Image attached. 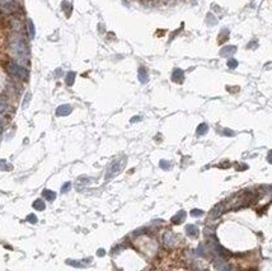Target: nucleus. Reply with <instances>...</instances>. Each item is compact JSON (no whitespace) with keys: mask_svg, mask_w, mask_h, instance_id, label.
Here are the masks:
<instances>
[{"mask_svg":"<svg viewBox=\"0 0 272 271\" xmlns=\"http://www.w3.org/2000/svg\"><path fill=\"white\" fill-rule=\"evenodd\" d=\"M10 48L13 55L16 56V61L23 66H27L30 62V50L28 45L20 32H14L10 37Z\"/></svg>","mask_w":272,"mask_h":271,"instance_id":"nucleus-1","label":"nucleus"},{"mask_svg":"<svg viewBox=\"0 0 272 271\" xmlns=\"http://www.w3.org/2000/svg\"><path fill=\"white\" fill-rule=\"evenodd\" d=\"M8 69H9V73L12 75H14L16 78H19V79H24V80L28 79V70L23 65L18 64L17 61L10 62L9 66H8Z\"/></svg>","mask_w":272,"mask_h":271,"instance_id":"nucleus-2","label":"nucleus"},{"mask_svg":"<svg viewBox=\"0 0 272 271\" xmlns=\"http://www.w3.org/2000/svg\"><path fill=\"white\" fill-rule=\"evenodd\" d=\"M125 159H116V160H113L111 164L108 166V169H107V174H106V180H110L111 177H113V176H116L117 173H120L121 172V169L124 168V166H125Z\"/></svg>","mask_w":272,"mask_h":271,"instance_id":"nucleus-3","label":"nucleus"},{"mask_svg":"<svg viewBox=\"0 0 272 271\" xmlns=\"http://www.w3.org/2000/svg\"><path fill=\"white\" fill-rule=\"evenodd\" d=\"M0 8H2V10L4 12V13H14V12H17L18 10V4L16 3V0H12V2H9V3H6V4H3L2 6H0Z\"/></svg>","mask_w":272,"mask_h":271,"instance_id":"nucleus-4","label":"nucleus"},{"mask_svg":"<svg viewBox=\"0 0 272 271\" xmlns=\"http://www.w3.org/2000/svg\"><path fill=\"white\" fill-rule=\"evenodd\" d=\"M235 51H237V47L235 46H225L220 50V56H223V58H230L233 54H235Z\"/></svg>","mask_w":272,"mask_h":271,"instance_id":"nucleus-5","label":"nucleus"},{"mask_svg":"<svg viewBox=\"0 0 272 271\" xmlns=\"http://www.w3.org/2000/svg\"><path fill=\"white\" fill-rule=\"evenodd\" d=\"M184 79V73L181 69H174L173 73H172V80L176 83H182Z\"/></svg>","mask_w":272,"mask_h":271,"instance_id":"nucleus-6","label":"nucleus"},{"mask_svg":"<svg viewBox=\"0 0 272 271\" xmlns=\"http://www.w3.org/2000/svg\"><path fill=\"white\" fill-rule=\"evenodd\" d=\"M70 112H71V106H69V104H62L60 107H57L56 115L57 116H68V115H70Z\"/></svg>","mask_w":272,"mask_h":271,"instance_id":"nucleus-7","label":"nucleus"},{"mask_svg":"<svg viewBox=\"0 0 272 271\" xmlns=\"http://www.w3.org/2000/svg\"><path fill=\"white\" fill-rule=\"evenodd\" d=\"M163 242H164V245H166L167 247H172L174 245V234L172 232H167L166 234H164V237H163Z\"/></svg>","mask_w":272,"mask_h":271,"instance_id":"nucleus-8","label":"nucleus"},{"mask_svg":"<svg viewBox=\"0 0 272 271\" xmlns=\"http://www.w3.org/2000/svg\"><path fill=\"white\" fill-rule=\"evenodd\" d=\"M138 76H139V80H140V83L145 84V83L148 82V79H149L146 69H145V68H139V73H138Z\"/></svg>","mask_w":272,"mask_h":271,"instance_id":"nucleus-9","label":"nucleus"},{"mask_svg":"<svg viewBox=\"0 0 272 271\" xmlns=\"http://www.w3.org/2000/svg\"><path fill=\"white\" fill-rule=\"evenodd\" d=\"M42 196H44L46 200H48V201H52V200H55V199H56V194L54 191H51V190H44Z\"/></svg>","mask_w":272,"mask_h":271,"instance_id":"nucleus-10","label":"nucleus"},{"mask_svg":"<svg viewBox=\"0 0 272 271\" xmlns=\"http://www.w3.org/2000/svg\"><path fill=\"white\" fill-rule=\"evenodd\" d=\"M184 218H186V213H184L183 210H181L180 213H177V215H174L173 218H172V222L176 223V224H178V223L183 222V219H184Z\"/></svg>","mask_w":272,"mask_h":271,"instance_id":"nucleus-11","label":"nucleus"},{"mask_svg":"<svg viewBox=\"0 0 272 271\" xmlns=\"http://www.w3.org/2000/svg\"><path fill=\"white\" fill-rule=\"evenodd\" d=\"M45 208H46V204L44 200H36L33 202V209L36 210H45Z\"/></svg>","mask_w":272,"mask_h":271,"instance_id":"nucleus-12","label":"nucleus"},{"mask_svg":"<svg viewBox=\"0 0 272 271\" xmlns=\"http://www.w3.org/2000/svg\"><path fill=\"white\" fill-rule=\"evenodd\" d=\"M186 231L190 237H196L197 236V228L195 225H187L186 227Z\"/></svg>","mask_w":272,"mask_h":271,"instance_id":"nucleus-13","label":"nucleus"},{"mask_svg":"<svg viewBox=\"0 0 272 271\" xmlns=\"http://www.w3.org/2000/svg\"><path fill=\"white\" fill-rule=\"evenodd\" d=\"M6 108H8V101L5 98H2L0 99V116L6 111Z\"/></svg>","mask_w":272,"mask_h":271,"instance_id":"nucleus-14","label":"nucleus"},{"mask_svg":"<svg viewBox=\"0 0 272 271\" xmlns=\"http://www.w3.org/2000/svg\"><path fill=\"white\" fill-rule=\"evenodd\" d=\"M28 31H30V37L31 40L34 38V34H36V31H34V26H33V22L31 19H28Z\"/></svg>","mask_w":272,"mask_h":271,"instance_id":"nucleus-15","label":"nucleus"},{"mask_svg":"<svg viewBox=\"0 0 272 271\" xmlns=\"http://www.w3.org/2000/svg\"><path fill=\"white\" fill-rule=\"evenodd\" d=\"M207 130H209V127H207L206 124L198 125V127H197V135H205L207 132Z\"/></svg>","mask_w":272,"mask_h":271,"instance_id":"nucleus-16","label":"nucleus"},{"mask_svg":"<svg viewBox=\"0 0 272 271\" xmlns=\"http://www.w3.org/2000/svg\"><path fill=\"white\" fill-rule=\"evenodd\" d=\"M74 79H75V73L74 71H70L66 75V84L68 85H73L74 84Z\"/></svg>","mask_w":272,"mask_h":271,"instance_id":"nucleus-17","label":"nucleus"},{"mask_svg":"<svg viewBox=\"0 0 272 271\" xmlns=\"http://www.w3.org/2000/svg\"><path fill=\"white\" fill-rule=\"evenodd\" d=\"M62 10L65 12L66 17H69V16H70V10H71V5H70L68 2H64V3H62Z\"/></svg>","mask_w":272,"mask_h":271,"instance_id":"nucleus-18","label":"nucleus"},{"mask_svg":"<svg viewBox=\"0 0 272 271\" xmlns=\"http://www.w3.org/2000/svg\"><path fill=\"white\" fill-rule=\"evenodd\" d=\"M207 23H209L210 26H215L216 23H218V20H216V18L212 16L211 13H209L207 14Z\"/></svg>","mask_w":272,"mask_h":271,"instance_id":"nucleus-19","label":"nucleus"},{"mask_svg":"<svg viewBox=\"0 0 272 271\" xmlns=\"http://www.w3.org/2000/svg\"><path fill=\"white\" fill-rule=\"evenodd\" d=\"M228 66L230 68V69H235L238 66V61L235 60V59H229L228 60Z\"/></svg>","mask_w":272,"mask_h":271,"instance_id":"nucleus-20","label":"nucleus"},{"mask_svg":"<svg viewBox=\"0 0 272 271\" xmlns=\"http://www.w3.org/2000/svg\"><path fill=\"white\" fill-rule=\"evenodd\" d=\"M228 34H229V31H228V30H224L223 32H221V34L219 36V41H220V42H224V41H226V38H228Z\"/></svg>","mask_w":272,"mask_h":271,"instance_id":"nucleus-21","label":"nucleus"},{"mask_svg":"<svg viewBox=\"0 0 272 271\" xmlns=\"http://www.w3.org/2000/svg\"><path fill=\"white\" fill-rule=\"evenodd\" d=\"M0 169H3V171H9V169H10V166H9L4 159H2V160H0Z\"/></svg>","mask_w":272,"mask_h":271,"instance_id":"nucleus-22","label":"nucleus"},{"mask_svg":"<svg viewBox=\"0 0 272 271\" xmlns=\"http://www.w3.org/2000/svg\"><path fill=\"white\" fill-rule=\"evenodd\" d=\"M68 263H69V265H71V266H74V267H84V263H82V262H75L73 260H69Z\"/></svg>","mask_w":272,"mask_h":271,"instance_id":"nucleus-23","label":"nucleus"},{"mask_svg":"<svg viewBox=\"0 0 272 271\" xmlns=\"http://www.w3.org/2000/svg\"><path fill=\"white\" fill-rule=\"evenodd\" d=\"M160 167L163 168V169H169L170 168V163L169 162H167V160H160Z\"/></svg>","mask_w":272,"mask_h":271,"instance_id":"nucleus-24","label":"nucleus"},{"mask_svg":"<svg viewBox=\"0 0 272 271\" xmlns=\"http://www.w3.org/2000/svg\"><path fill=\"white\" fill-rule=\"evenodd\" d=\"M202 214H204V211L202 210H198V209H195V210L191 211V215L192 216H201Z\"/></svg>","mask_w":272,"mask_h":271,"instance_id":"nucleus-25","label":"nucleus"},{"mask_svg":"<svg viewBox=\"0 0 272 271\" xmlns=\"http://www.w3.org/2000/svg\"><path fill=\"white\" fill-rule=\"evenodd\" d=\"M27 220H28L30 223H36V222H37V216H36L34 214H31V215H28V216H27Z\"/></svg>","mask_w":272,"mask_h":271,"instance_id":"nucleus-26","label":"nucleus"},{"mask_svg":"<svg viewBox=\"0 0 272 271\" xmlns=\"http://www.w3.org/2000/svg\"><path fill=\"white\" fill-rule=\"evenodd\" d=\"M70 187H71V183H70V182H66V183H65V185H64V186H62V188H61V192H66V191H68V190H69Z\"/></svg>","mask_w":272,"mask_h":271,"instance_id":"nucleus-27","label":"nucleus"},{"mask_svg":"<svg viewBox=\"0 0 272 271\" xmlns=\"http://www.w3.org/2000/svg\"><path fill=\"white\" fill-rule=\"evenodd\" d=\"M197 253H198L200 256H202V257H205L206 253L204 252V246H200V247H198V252H197Z\"/></svg>","mask_w":272,"mask_h":271,"instance_id":"nucleus-28","label":"nucleus"},{"mask_svg":"<svg viewBox=\"0 0 272 271\" xmlns=\"http://www.w3.org/2000/svg\"><path fill=\"white\" fill-rule=\"evenodd\" d=\"M31 99V93H27V96H26V101L23 102V107H26L27 106V103H28V101Z\"/></svg>","mask_w":272,"mask_h":271,"instance_id":"nucleus-29","label":"nucleus"},{"mask_svg":"<svg viewBox=\"0 0 272 271\" xmlns=\"http://www.w3.org/2000/svg\"><path fill=\"white\" fill-rule=\"evenodd\" d=\"M80 182H82L80 180H79V181H78V182H76V187H78V188H79V187H80ZM89 182H90V181H85V182H83V185H87V183H89Z\"/></svg>","mask_w":272,"mask_h":271,"instance_id":"nucleus-30","label":"nucleus"},{"mask_svg":"<svg viewBox=\"0 0 272 271\" xmlns=\"http://www.w3.org/2000/svg\"><path fill=\"white\" fill-rule=\"evenodd\" d=\"M267 159H268V162H270V163H272V150L268 153V155H267Z\"/></svg>","mask_w":272,"mask_h":271,"instance_id":"nucleus-31","label":"nucleus"},{"mask_svg":"<svg viewBox=\"0 0 272 271\" xmlns=\"http://www.w3.org/2000/svg\"><path fill=\"white\" fill-rule=\"evenodd\" d=\"M224 134H225V135H229V136H233V135H234V132H233V131H229V130H225V131H224Z\"/></svg>","mask_w":272,"mask_h":271,"instance_id":"nucleus-32","label":"nucleus"},{"mask_svg":"<svg viewBox=\"0 0 272 271\" xmlns=\"http://www.w3.org/2000/svg\"><path fill=\"white\" fill-rule=\"evenodd\" d=\"M141 120V117H139V116H136V117H134L132 120H131V122H136V121H140Z\"/></svg>","mask_w":272,"mask_h":271,"instance_id":"nucleus-33","label":"nucleus"},{"mask_svg":"<svg viewBox=\"0 0 272 271\" xmlns=\"http://www.w3.org/2000/svg\"><path fill=\"white\" fill-rule=\"evenodd\" d=\"M103 255H104V251H103V249H99V251H98V256H103Z\"/></svg>","mask_w":272,"mask_h":271,"instance_id":"nucleus-34","label":"nucleus"},{"mask_svg":"<svg viewBox=\"0 0 272 271\" xmlns=\"http://www.w3.org/2000/svg\"><path fill=\"white\" fill-rule=\"evenodd\" d=\"M256 45H257V42H256V41H253V42H252V44H249V45H248V47L250 48V47H252V46H256Z\"/></svg>","mask_w":272,"mask_h":271,"instance_id":"nucleus-35","label":"nucleus"}]
</instances>
